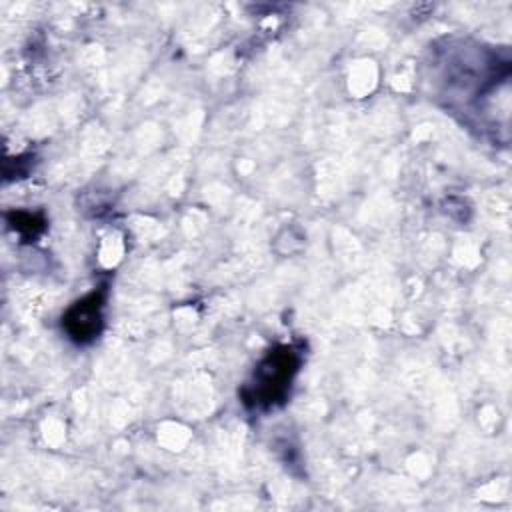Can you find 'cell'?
<instances>
[{
  "label": "cell",
  "mask_w": 512,
  "mask_h": 512,
  "mask_svg": "<svg viewBox=\"0 0 512 512\" xmlns=\"http://www.w3.org/2000/svg\"><path fill=\"white\" fill-rule=\"evenodd\" d=\"M294 370L296 358L288 348L270 354L256 374V394L264 398L262 402H274L278 396H282Z\"/></svg>",
  "instance_id": "1"
},
{
  "label": "cell",
  "mask_w": 512,
  "mask_h": 512,
  "mask_svg": "<svg viewBox=\"0 0 512 512\" xmlns=\"http://www.w3.org/2000/svg\"><path fill=\"white\" fill-rule=\"evenodd\" d=\"M100 324V298L98 294H90L84 300L76 302L68 316H66V328L76 340L92 338L98 332Z\"/></svg>",
  "instance_id": "2"
}]
</instances>
